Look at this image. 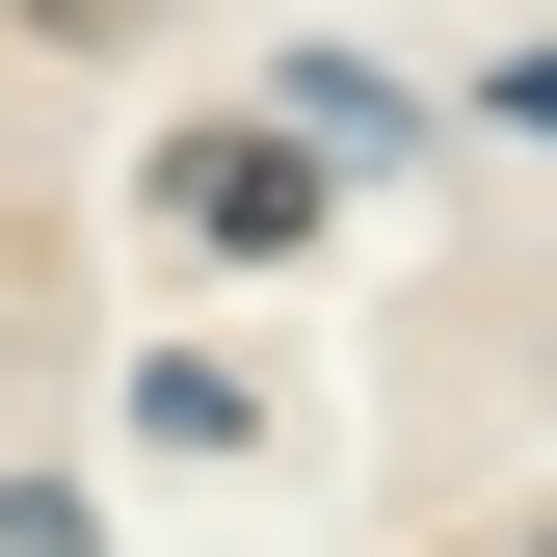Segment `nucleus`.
<instances>
[{
	"label": "nucleus",
	"instance_id": "3",
	"mask_svg": "<svg viewBox=\"0 0 557 557\" xmlns=\"http://www.w3.org/2000/svg\"><path fill=\"white\" fill-rule=\"evenodd\" d=\"M27 27H133V0H27Z\"/></svg>",
	"mask_w": 557,
	"mask_h": 557
},
{
	"label": "nucleus",
	"instance_id": "2",
	"mask_svg": "<svg viewBox=\"0 0 557 557\" xmlns=\"http://www.w3.org/2000/svg\"><path fill=\"white\" fill-rule=\"evenodd\" d=\"M505 133H557V53H505Z\"/></svg>",
	"mask_w": 557,
	"mask_h": 557
},
{
	"label": "nucleus",
	"instance_id": "1",
	"mask_svg": "<svg viewBox=\"0 0 557 557\" xmlns=\"http://www.w3.org/2000/svg\"><path fill=\"white\" fill-rule=\"evenodd\" d=\"M160 213H186V239H213V265H293V239L345 213V160H319V133H293V107H265V133H186V160H160Z\"/></svg>",
	"mask_w": 557,
	"mask_h": 557
}]
</instances>
